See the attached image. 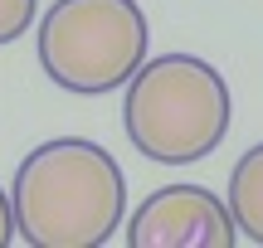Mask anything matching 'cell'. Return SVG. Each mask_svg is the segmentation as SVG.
I'll return each mask as SVG.
<instances>
[{
    "label": "cell",
    "instance_id": "cell-1",
    "mask_svg": "<svg viewBox=\"0 0 263 248\" xmlns=\"http://www.w3.org/2000/svg\"><path fill=\"white\" fill-rule=\"evenodd\" d=\"M10 204L29 248H103L122 229L127 175L98 141L54 136L20 161Z\"/></svg>",
    "mask_w": 263,
    "mask_h": 248
},
{
    "label": "cell",
    "instance_id": "cell-2",
    "mask_svg": "<svg viewBox=\"0 0 263 248\" xmlns=\"http://www.w3.org/2000/svg\"><path fill=\"white\" fill-rule=\"evenodd\" d=\"M234 97L215 64L195 54H156L132 73L122 127L146 161L190 166L219 151L229 136Z\"/></svg>",
    "mask_w": 263,
    "mask_h": 248
},
{
    "label": "cell",
    "instance_id": "cell-3",
    "mask_svg": "<svg viewBox=\"0 0 263 248\" xmlns=\"http://www.w3.org/2000/svg\"><path fill=\"white\" fill-rule=\"evenodd\" d=\"M39 68L78 97H103L146 64V10L137 0H54L39 19Z\"/></svg>",
    "mask_w": 263,
    "mask_h": 248
},
{
    "label": "cell",
    "instance_id": "cell-4",
    "mask_svg": "<svg viewBox=\"0 0 263 248\" xmlns=\"http://www.w3.org/2000/svg\"><path fill=\"white\" fill-rule=\"evenodd\" d=\"M239 224L229 200L205 185H161L127 224L132 248H234Z\"/></svg>",
    "mask_w": 263,
    "mask_h": 248
},
{
    "label": "cell",
    "instance_id": "cell-5",
    "mask_svg": "<svg viewBox=\"0 0 263 248\" xmlns=\"http://www.w3.org/2000/svg\"><path fill=\"white\" fill-rule=\"evenodd\" d=\"M229 214H234L239 234L263 248V141L249 146L229 171Z\"/></svg>",
    "mask_w": 263,
    "mask_h": 248
},
{
    "label": "cell",
    "instance_id": "cell-6",
    "mask_svg": "<svg viewBox=\"0 0 263 248\" xmlns=\"http://www.w3.org/2000/svg\"><path fill=\"white\" fill-rule=\"evenodd\" d=\"M34 10H39V0H0V44H10V39L29 34Z\"/></svg>",
    "mask_w": 263,
    "mask_h": 248
},
{
    "label": "cell",
    "instance_id": "cell-7",
    "mask_svg": "<svg viewBox=\"0 0 263 248\" xmlns=\"http://www.w3.org/2000/svg\"><path fill=\"white\" fill-rule=\"evenodd\" d=\"M15 204H10V190H0V248H10L15 243Z\"/></svg>",
    "mask_w": 263,
    "mask_h": 248
}]
</instances>
